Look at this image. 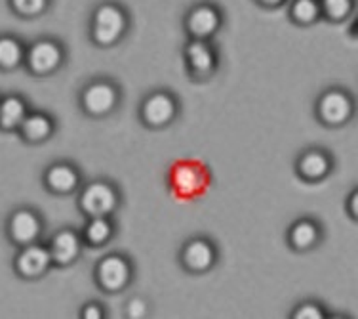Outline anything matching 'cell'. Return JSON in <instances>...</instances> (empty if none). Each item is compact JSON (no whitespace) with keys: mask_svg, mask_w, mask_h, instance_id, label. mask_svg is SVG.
<instances>
[{"mask_svg":"<svg viewBox=\"0 0 358 319\" xmlns=\"http://www.w3.org/2000/svg\"><path fill=\"white\" fill-rule=\"evenodd\" d=\"M288 18L297 27H310L322 20L318 0H289Z\"/></svg>","mask_w":358,"mask_h":319,"instance_id":"44dd1931","label":"cell"},{"mask_svg":"<svg viewBox=\"0 0 358 319\" xmlns=\"http://www.w3.org/2000/svg\"><path fill=\"white\" fill-rule=\"evenodd\" d=\"M107 312H105V306L99 302H86L80 310V319H105Z\"/></svg>","mask_w":358,"mask_h":319,"instance_id":"4316f807","label":"cell"},{"mask_svg":"<svg viewBox=\"0 0 358 319\" xmlns=\"http://www.w3.org/2000/svg\"><path fill=\"white\" fill-rule=\"evenodd\" d=\"M115 236H117V224L113 220V216L86 218V224L80 231L84 247L88 249H101L105 245H109Z\"/></svg>","mask_w":358,"mask_h":319,"instance_id":"d6986e66","label":"cell"},{"mask_svg":"<svg viewBox=\"0 0 358 319\" xmlns=\"http://www.w3.org/2000/svg\"><path fill=\"white\" fill-rule=\"evenodd\" d=\"M183 62L187 75L193 81H208L220 69V52L212 41H194L189 39L183 46Z\"/></svg>","mask_w":358,"mask_h":319,"instance_id":"8fae6325","label":"cell"},{"mask_svg":"<svg viewBox=\"0 0 358 319\" xmlns=\"http://www.w3.org/2000/svg\"><path fill=\"white\" fill-rule=\"evenodd\" d=\"M149 313H151V308L143 297H134V299L128 300L124 308V315L128 319H145L149 318Z\"/></svg>","mask_w":358,"mask_h":319,"instance_id":"484cf974","label":"cell"},{"mask_svg":"<svg viewBox=\"0 0 358 319\" xmlns=\"http://www.w3.org/2000/svg\"><path fill=\"white\" fill-rule=\"evenodd\" d=\"M320 2V14L322 20L330 21L334 25L345 23L352 14L357 0H318Z\"/></svg>","mask_w":358,"mask_h":319,"instance_id":"603a6c76","label":"cell"},{"mask_svg":"<svg viewBox=\"0 0 358 319\" xmlns=\"http://www.w3.org/2000/svg\"><path fill=\"white\" fill-rule=\"evenodd\" d=\"M131 27L130 12L120 2H99L90 18V41L97 48H113L124 41Z\"/></svg>","mask_w":358,"mask_h":319,"instance_id":"6da1fadb","label":"cell"},{"mask_svg":"<svg viewBox=\"0 0 358 319\" xmlns=\"http://www.w3.org/2000/svg\"><path fill=\"white\" fill-rule=\"evenodd\" d=\"M46 247L50 250L54 268H69L83 257L84 250L80 231H76L75 228L57 229L54 236L50 237Z\"/></svg>","mask_w":358,"mask_h":319,"instance_id":"9a60e30c","label":"cell"},{"mask_svg":"<svg viewBox=\"0 0 358 319\" xmlns=\"http://www.w3.org/2000/svg\"><path fill=\"white\" fill-rule=\"evenodd\" d=\"M328 312L317 300H303L292 310L289 319H326Z\"/></svg>","mask_w":358,"mask_h":319,"instance_id":"d4e9b609","label":"cell"},{"mask_svg":"<svg viewBox=\"0 0 358 319\" xmlns=\"http://www.w3.org/2000/svg\"><path fill=\"white\" fill-rule=\"evenodd\" d=\"M122 102V90L113 79H94L80 88L78 107L90 118H107L117 111Z\"/></svg>","mask_w":358,"mask_h":319,"instance_id":"7a4b0ae2","label":"cell"},{"mask_svg":"<svg viewBox=\"0 0 358 319\" xmlns=\"http://www.w3.org/2000/svg\"><path fill=\"white\" fill-rule=\"evenodd\" d=\"M334 167H336L334 155L324 147H307L297 155L294 163L297 178L307 184H318L326 180L334 172Z\"/></svg>","mask_w":358,"mask_h":319,"instance_id":"5bb4252c","label":"cell"},{"mask_svg":"<svg viewBox=\"0 0 358 319\" xmlns=\"http://www.w3.org/2000/svg\"><path fill=\"white\" fill-rule=\"evenodd\" d=\"M179 264L187 273L202 276L212 271L220 262V249L212 237L194 236L189 237L179 249Z\"/></svg>","mask_w":358,"mask_h":319,"instance_id":"30bf717a","label":"cell"},{"mask_svg":"<svg viewBox=\"0 0 358 319\" xmlns=\"http://www.w3.org/2000/svg\"><path fill=\"white\" fill-rule=\"evenodd\" d=\"M6 233L10 241L17 247L36 243L44 233V218L33 207L15 208L8 218Z\"/></svg>","mask_w":358,"mask_h":319,"instance_id":"7c38bea8","label":"cell"},{"mask_svg":"<svg viewBox=\"0 0 358 319\" xmlns=\"http://www.w3.org/2000/svg\"><path fill=\"white\" fill-rule=\"evenodd\" d=\"M345 210H347V215L351 216L352 222H357L358 218V191L357 189H352L349 197L345 199Z\"/></svg>","mask_w":358,"mask_h":319,"instance_id":"83f0119b","label":"cell"},{"mask_svg":"<svg viewBox=\"0 0 358 319\" xmlns=\"http://www.w3.org/2000/svg\"><path fill=\"white\" fill-rule=\"evenodd\" d=\"M223 25H225L223 10L210 0L193 4L183 18L187 39H194V41H214V36L223 29Z\"/></svg>","mask_w":358,"mask_h":319,"instance_id":"9c48e42d","label":"cell"},{"mask_svg":"<svg viewBox=\"0 0 358 319\" xmlns=\"http://www.w3.org/2000/svg\"><path fill=\"white\" fill-rule=\"evenodd\" d=\"M42 184L46 191L57 197H67L76 194L83 186V172L71 161H54L50 163L44 174H42Z\"/></svg>","mask_w":358,"mask_h":319,"instance_id":"4fadbf2b","label":"cell"},{"mask_svg":"<svg viewBox=\"0 0 358 319\" xmlns=\"http://www.w3.org/2000/svg\"><path fill=\"white\" fill-rule=\"evenodd\" d=\"M136 268L124 252H109L99 258L94 266V281L99 291L118 294L126 291L134 281Z\"/></svg>","mask_w":358,"mask_h":319,"instance_id":"5b68a950","label":"cell"},{"mask_svg":"<svg viewBox=\"0 0 358 319\" xmlns=\"http://www.w3.org/2000/svg\"><path fill=\"white\" fill-rule=\"evenodd\" d=\"M289 0H255L257 6L265 8V10H280L282 6H286Z\"/></svg>","mask_w":358,"mask_h":319,"instance_id":"f1b7e54d","label":"cell"},{"mask_svg":"<svg viewBox=\"0 0 358 319\" xmlns=\"http://www.w3.org/2000/svg\"><path fill=\"white\" fill-rule=\"evenodd\" d=\"M29 113L27 102L17 94L0 100V130L15 132Z\"/></svg>","mask_w":358,"mask_h":319,"instance_id":"ffe728a7","label":"cell"},{"mask_svg":"<svg viewBox=\"0 0 358 319\" xmlns=\"http://www.w3.org/2000/svg\"><path fill=\"white\" fill-rule=\"evenodd\" d=\"M324 229L318 220L303 216L292 222V226L286 231V243L294 252L305 254L315 250L318 245L322 243Z\"/></svg>","mask_w":358,"mask_h":319,"instance_id":"e0dca14e","label":"cell"},{"mask_svg":"<svg viewBox=\"0 0 358 319\" xmlns=\"http://www.w3.org/2000/svg\"><path fill=\"white\" fill-rule=\"evenodd\" d=\"M76 194H78V199H76L78 210L86 218L113 216L122 205L120 189L115 182L107 180V178H96V180L86 182Z\"/></svg>","mask_w":358,"mask_h":319,"instance_id":"3957f363","label":"cell"},{"mask_svg":"<svg viewBox=\"0 0 358 319\" xmlns=\"http://www.w3.org/2000/svg\"><path fill=\"white\" fill-rule=\"evenodd\" d=\"M17 132L23 142H27L31 146H38V144H44L50 138H54V134L57 132V121L50 113H27L25 118L21 121Z\"/></svg>","mask_w":358,"mask_h":319,"instance_id":"ac0fdd59","label":"cell"},{"mask_svg":"<svg viewBox=\"0 0 358 319\" xmlns=\"http://www.w3.org/2000/svg\"><path fill=\"white\" fill-rule=\"evenodd\" d=\"M210 170L200 161H176L168 170V188L178 199H196L210 188Z\"/></svg>","mask_w":358,"mask_h":319,"instance_id":"277c9868","label":"cell"},{"mask_svg":"<svg viewBox=\"0 0 358 319\" xmlns=\"http://www.w3.org/2000/svg\"><path fill=\"white\" fill-rule=\"evenodd\" d=\"M25 44L12 35L0 36V69L14 71L23 65L25 60Z\"/></svg>","mask_w":358,"mask_h":319,"instance_id":"7402d4cb","label":"cell"},{"mask_svg":"<svg viewBox=\"0 0 358 319\" xmlns=\"http://www.w3.org/2000/svg\"><path fill=\"white\" fill-rule=\"evenodd\" d=\"M8 2H10L12 12L20 18H25V20L41 18L52 6V0H8Z\"/></svg>","mask_w":358,"mask_h":319,"instance_id":"cb8c5ba5","label":"cell"},{"mask_svg":"<svg viewBox=\"0 0 358 319\" xmlns=\"http://www.w3.org/2000/svg\"><path fill=\"white\" fill-rule=\"evenodd\" d=\"M54 268L48 247L41 241L20 247L14 260L15 273L23 279H41Z\"/></svg>","mask_w":358,"mask_h":319,"instance_id":"2e32d148","label":"cell"},{"mask_svg":"<svg viewBox=\"0 0 358 319\" xmlns=\"http://www.w3.org/2000/svg\"><path fill=\"white\" fill-rule=\"evenodd\" d=\"M179 97L168 88L151 90L139 104V121L149 130H162L179 117Z\"/></svg>","mask_w":358,"mask_h":319,"instance_id":"ba28073f","label":"cell"},{"mask_svg":"<svg viewBox=\"0 0 358 319\" xmlns=\"http://www.w3.org/2000/svg\"><path fill=\"white\" fill-rule=\"evenodd\" d=\"M67 60V50L59 39L42 36L25 48L23 65L33 76H52L62 69Z\"/></svg>","mask_w":358,"mask_h":319,"instance_id":"52a82bcc","label":"cell"},{"mask_svg":"<svg viewBox=\"0 0 358 319\" xmlns=\"http://www.w3.org/2000/svg\"><path fill=\"white\" fill-rule=\"evenodd\" d=\"M355 97L343 86H330L315 102V117L326 128H341L355 117Z\"/></svg>","mask_w":358,"mask_h":319,"instance_id":"8992f818","label":"cell"}]
</instances>
